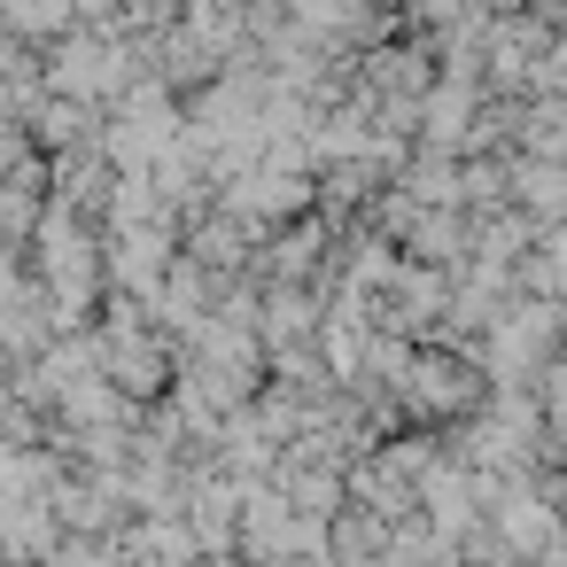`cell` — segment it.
<instances>
[{"label":"cell","mask_w":567,"mask_h":567,"mask_svg":"<svg viewBox=\"0 0 567 567\" xmlns=\"http://www.w3.org/2000/svg\"><path fill=\"white\" fill-rule=\"evenodd\" d=\"M544 396H551V404H559V427H567V365H559V373H551V381H544Z\"/></svg>","instance_id":"6da1fadb"}]
</instances>
